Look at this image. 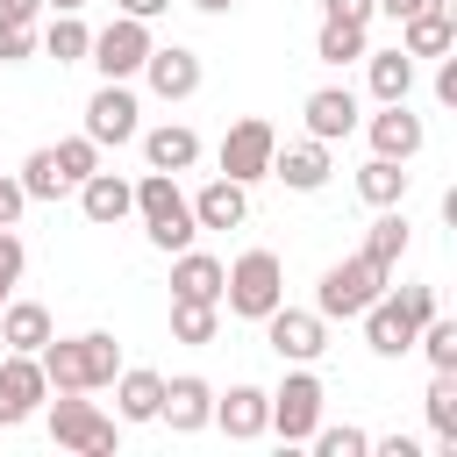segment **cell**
Here are the masks:
<instances>
[{
    "mask_svg": "<svg viewBox=\"0 0 457 457\" xmlns=\"http://www.w3.org/2000/svg\"><path fill=\"white\" fill-rule=\"evenodd\" d=\"M79 207H86L93 228H114L121 214H136V186L114 179V171H86V179H79Z\"/></svg>",
    "mask_w": 457,
    "mask_h": 457,
    "instance_id": "2e32d148",
    "label": "cell"
},
{
    "mask_svg": "<svg viewBox=\"0 0 457 457\" xmlns=\"http://www.w3.org/2000/svg\"><path fill=\"white\" fill-rule=\"evenodd\" d=\"M121 378V421H157V400H164V378L157 371H114Z\"/></svg>",
    "mask_w": 457,
    "mask_h": 457,
    "instance_id": "4316f807",
    "label": "cell"
},
{
    "mask_svg": "<svg viewBox=\"0 0 457 457\" xmlns=\"http://www.w3.org/2000/svg\"><path fill=\"white\" fill-rule=\"evenodd\" d=\"M271 150H278L271 121H264V114H243V121L221 136V179H236V186H257V179H271Z\"/></svg>",
    "mask_w": 457,
    "mask_h": 457,
    "instance_id": "5b68a950",
    "label": "cell"
},
{
    "mask_svg": "<svg viewBox=\"0 0 457 457\" xmlns=\"http://www.w3.org/2000/svg\"><path fill=\"white\" fill-rule=\"evenodd\" d=\"M436 100L457 107V57H443V71H436Z\"/></svg>",
    "mask_w": 457,
    "mask_h": 457,
    "instance_id": "b9f144b4",
    "label": "cell"
},
{
    "mask_svg": "<svg viewBox=\"0 0 457 457\" xmlns=\"http://www.w3.org/2000/svg\"><path fill=\"white\" fill-rule=\"evenodd\" d=\"M36 14H43V0H0V21H14V29H36Z\"/></svg>",
    "mask_w": 457,
    "mask_h": 457,
    "instance_id": "60d3db41",
    "label": "cell"
},
{
    "mask_svg": "<svg viewBox=\"0 0 457 457\" xmlns=\"http://www.w3.org/2000/svg\"><path fill=\"white\" fill-rule=\"evenodd\" d=\"M264 343L278 350V364H314L321 350H328V321L321 314H307V307H271L264 314Z\"/></svg>",
    "mask_w": 457,
    "mask_h": 457,
    "instance_id": "ba28073f",
    "label": "cell"
},
{
    "mask_svg": "<svg viewBox=\"0 0 457 457\" xmlns=\"http://www.w3.org/2000/svg\"><path fill=\"white\" fill-rule=\"evenodd\" d=\"M157 421H171L179 436H193V428H207L214 421V386L207 378H164V400H157Z\"/></svg>",
    "mask_w": 457,
    "mask_h": 457,
    "instance_id": "5bb4252c",
    "label": "cell"
},
{
    "mask_svg": "<svg viewBox=\"0 0 457 457\" xmlns=\"http://www.w3.org/2000/svg\"><path fill=\"white\" fill-rule=\"evenodd\" d=\"M393 300H400V307H407V321H414V328H421V321H428V314H436V293H428V286H400V293H393Z\"/></svg>",
    "mask_w": 457,
    "mask_h": 457,
    "instance_id": "f35d334b",
    "label": "cell"
},
{
    "mask_svg": "<svg viewBox=\"0 0 457 457\" xmlns=\"http://www.w3.org/2000/svg\"><path fill=\"white\" fill-rule=\"evenodd\" d=\"M221 257H207V250H179V264H171V300H221Z\"/></svg>",
    "mask_w": 457,
    "mask_h": 457,
    "instance_id": "7402d4cb",
    "label": "cell"
},
{
    "mask_svg": "<svg viewBox=\"0 0 457 457\" xmlns=\"http://www.w3.org/2000/svg\"><path fill=\"white\" fill-rule=\"evenodd\" d=\"M428 143V129H421V114H407V100H386V114H371V157H414Z\"/></svg>",
    "mask_w": 457,
    "mask_h": 457,
    "instance_id": "9a60e30c",
    "label": "cell"
},
{
    "mask_svg": "<svg viewBox=\"0 0 457 457\" xmlns=\"http://www.w3.org/2000/svg\"><path fill=\"white\" fill-rule=\"evenodd\" d=\"M214 421H221L236 443H250V436L271 428V393H257V386H228V400H214Z\"/></svg>",
    "mask_w": 457,
    "mask_h": 457,
    "instance_id": "44dd1931",
    "label": "cell"
},
{
    "mask_svg": "<svg viewBox=\"0 0 457 457\" xmlns=\"http://www.w3.org/2000/svg\"><path fill=\"white\" fill-rule=\"evenodd\" d=\"M193 221H200V228H243V221H250V186L207 179V186L193 193Z\"/></svg>",
    "mask_w": 457,
    "mask_h": 457,
    "instance_id": "ffe728a7",
    "label": "cell"
},
{
    "mask_svg": "<svg viewBox=\"0 0 457 457\" xmlns=\"http://www.w3.org/2000/svg\"><path fill=\"white\" fill-rule=\"evenodd\" d=\"M50 436H57L64 450H79V457H107V450H114V421H107L86 393H57V407H50Z\"/></svg>",
    "mask_w": 457,
    "mask_h": 457,
    "instance_id": "8992f818",
    "label": "cell"
},
{
    "mask_svg": "<svg viewBox=\"0 0 457 457\" xmlns=\"http://www.w3.org/2000/svg\"><path fill=\"white\" fill-rule=\"evenodd\" d=\"M36 364H43L50 393H100V386H114V371H121V343L100 336V328H86V336H50V343L36 350Z\"/></svg>",
    "mask_w": 457,
    "mask_h": 457,
    "instance_id": "6da1fadb",
    "label": "cell"
},
{
    "mask_svg": "<svg viewBox=\"0 0 457 457\" xmlns=\"http://www.w3.org/2000/svg\"><path fill=\"white\" fill-rule=\"evenodd\" d=\"M371 57V93L378 100H407L414 93V57L407 50H364Z\"/></svg>",
    "mask_w": 457,
    "mask_h": 457,
    "instance_id": "484cf974",
    "label": "cell"
},
{
    "mask_svg": "<svg viewBox=\"0 0 457 457\" xmlns=\"http://www.w3.org/2000/svg\"><path fill=\"white\" fill-rule=\"evenodd\" d=\"M428 421L443 436V457H457V371H436L428 378Z\"/></svg>",
    "mask_w": 457,
    "mask_h": 457,
    "instance_id": "f1b7e54d",
    "label": "cell"
},
{
    "mask_svg": "<svg viewBox=\"0 0 457 457\" xmlns=\"http://www.w3.org/2000/svg\"><path fill=\"white\" fill-rule=\"evenodd\" d=\"M221 328V300H171V336L179 343H214Z\"/></svg>",
    "mask_w": 457,
    "mask_h": 457,
    "instance_id": "83f0119b",
    "label": "cell"
},
{
    "mask_svg": "<svg viewBox=\"0 0 457 457\" xmlns=\"http://www.w3.org/2000/svg\"><path fill=\"white\" fill-rule=\"evenodd\" d=\"M307 136L314 143H336V136H350L357 129V93L350 86H321V93H307Z\"/></svg>",
    "mask_w": 457,
    "mask_h": 457,
    "instance_id": "ac0fdd59",
    "label": "cell"
},
{
    "mask_svg": "<svg viewBox=\"0 0 457 457\" xmlns=\"http://www.w3.org/2000/svg\"><path fill=\"white\" fill-rule=\"evenodd\" d=\"M0 343H7V350H43V343H50V307H43V300L0 307Z\"/></svg>",
    "mask_w": 457,
    "mask_h": 457,
    "instance_id": "cb8c5ba5",
    "label": "cell"
},
{
    "mask_svg": "<svg viewBox=\"0 0 457 457\" xmlns=\"http://www.w3.org/2000/svg\"><path fill=\"white\" fill-rule=\"evenodd\" d=\"M357 193H364L371 207H400V200H407V164H400V157H371V164L357 171Z\"/></svg>",
    "mask_w": 457,
    "mask_h": 457,
    "instance_id": "d4e9b609",
    "label": "cell"
},
{
    "mask_svg": "<svg viewBox=\"0 0 457 457\" xmlns=\"http://www.w3.org/2000/svg\"><path fill=\"white\" fill-rule=\"evenodd\" d=\"M86 43H93V36H86V21H79V14H57V21L43 29V50H50L57 64H79V57H86Z\"/></svg>",
    "mask_w": 457,
    "mask_h": 457,
    "instance_id": "1f68e13d",
    "label": "cell"
},
{
    "mask_svg": "<svg viewBox=\"0 0 457 457\" xmlns=\"http://www.w3.org/2000/svg\"><path fill=\"white\" fill-rule=\"evenodd\" d=\"M314 57H321V64H350V57H364V29H357V21H321Z\"/></svg>",
    "mask_w": 457,
    "mask_h": 457,
    "instance_id": "4dcf8cb0",
    "label": "cell"
},
{
    "mask_svg": "<svg viewBox=\"0 0 457 457\" xmlns=\"http://www.w3.org/2000/svg\"><path fill=\"white\" fill-rule=\"evenodd\" d=\"M271 428L286 443H307L321 428V378L314 371H286V386L271 393Z\"/></svg>",
    "mask_w": 457,
    "mask_h": 457,
    "instance_id": "9c48e42d",
    "label": "cell"
},
{
    "mask_svg": "<svg viewBox=\"0 0 457 457\" xmlns=\"http://www.w3.org/2000/svg\"><path fill=\"white\" fill-rule=\"evenodd\" d=\"M143 157H150V171H186V164L200 157V136H193L186 121H164V129L143 136Z\"/></svg>",
    "mask_w": 457,
    "mask_h": 457,
    "instance_id": "603a6c76",
    "label": "cell"
},
{
    "mask_svg": "<svg viewBox=\"0 0 457 457\" xmlns=\"http://www.w3.org/2000/svg\"><path fill=\"white\" fill-rule=\"evenodd\" d=\"M0 300H7V293H0Z\"/></svg>",
    "mask_w": 457,
    "mask_h": 457,
    "instance_id": "7dc6e473",
    "label": "cell"
},
{
    "mask_svg": "<svg viewBox=\"0 0 457 457\" xmlns=\"http://www.w3.org/2000/svg\"><path fill=\"white\" fill-rule=\"evenodd\" d=\"M21 207H29L21 179H7V171H0V228H14V221H21Z\"/></svg>",
    "mask_w": 457,
    "mask_h": 457,
    "instance_id": "ab89813d",
    "label": "cell"
},
{
    "mask_svg": "<svg viewBox=\"0 0 457 457\" xmlns=\"http://www.w3.org/2000/svg\"><path fill=\"white\" fill-rule=\"evenodd\" d=\"M43 7H57V14H79V7H86V0H43Z\"/></svg>",
    "mask_w": 457,
    "mask_h": 457,
    "instance_id": "bcb514c9",
    "label": "cell"
},
{
    "mask_svg": "<svg viewBox=\"0 0 457 457\" xmlns=\"http://www.w3.org/2000/svg\"><path fill=\"white\" fill-rule=\"evenodd\" d=\"M136 214H143V228H150L157 250H186V243L200 236L193 200L179 193V171H143V179H136Z\"/></svg>",
    "mask_w": 457,
    "mask_h": 457,
    "instance_id": "7a4b0ae2",
    "label": "cell"
},
{
    "mask_svg": "<svg viewBox=\"0 0 457 457\" xmlns=\"http://www.w3.org/2000/svg\"><path fill=\"white\" fill-rule=\"evenodd\" d=\"M50 157H57V171H64V186H79L86 171H100V143H93V136H64Z\"/></svg>",
    "mask_w": 457,
    "mask_h": 457,
    "instance_id": "d6a6232c",
    "label": "cell"
},
{
    "mask_svg": "<svg viewBox=\"0 0 457 457\" xmlns=\"http://www.w3.org/2000/svg\"><path fill=\"white\" fill-rule=\"evenodd\" d=\"M221 300H228V314L264 321V314L286 300V264H278V250H243V257L221 271Z\"/></svg>",
    "mask_w": 457,
    "mask_h": 457,
    "instance_id": "3957f363",
    "label": "cell"
},
{
    "mask_svg": "<svg viewBox=\"0 0 457 457\" xmlns=\"http://www.w3.org/2000/svg\"><path fill=\"white\" fill-rule=\"evenodd\" d=\"M21 57H36V29L0 21V64H21Z\"/></svg>",
    "mask_w": 457,
    "mask_h": 457,
    "instance_id": "d590c367",
    "label": "cell"
},
{
    "mask_svg": "<svg viewBox=\"0 0 457 457\" xmlns=\"http://www.w3.org/2000/svg\"><path fill=\"white\" fill-rule=\"evenodd\" d=\"M450 43H457V0H428V7H414L400 21V50L407 57H443Z\"/></svg>",
    "mask_w": 457,
    "mask_h": 457,
    "instance_id": "7c38bea8",
    "label": "cell"
},
{
    "mask_svg": "<svg viewBox=\"0 0 457 457\" xmlns=\"http://www.w3.org/2000/svg\"><path fill=\"white\" fill-rule=\"evenodd\" d=\"M143 79H150V93H157V100H193V93H200V57H193L186 43H171V50H157V43H150Z\"/></svg>",
    "mask_w": 457,
    "mask_h": 457,
    "instance_id": "4fadbf2b",
    "label": "cell"
},
{
    "mask_svg": "<svg viewBox=\"0 0 457 457\" xmlns=\"http://www.w3.org/2000/svg\"><path fill=\"white\" fill-rule=\"evenodd\" d=\"M307 443H314L321 457H364V450H371V436H364V428H350V421H343V428H314Z\"/></svg>",
    "mask_w": 457,
    "mask_h": 457,
    "instance_id": "e575fe53",
    "label": "cell"
},
{
    "mask_svg": "<svg viewBox=\"0 0 457 457\" xmlns=\"http://www.w3.org/2000/svg\"><path fill=\"white\" fill-rule=\"evenodd\" d=\"M414 7H428V0H378V14H393V21H407Z\"/></svg>",
    "mask_w": 457,
    "mask_h": 457,
    "instance_id": "ee69618b",
    "label": "cell"
},
{
    "mask_svg": "<svg viewBox=\"0 0 457 457\" xmlns=\"http://www.w3.org/2000/svg\"><path fill=\"white\" fill-rule=\"evenodd\" d=\"M50 400V378H43V364H36V350H14L7 364H0V428H14V421H29L36 407Z\"/></svg>",
    "mask_w": 457,
    "mask_h": 457,
    "instance_id": "30bf717a",
    "label": "cell"
},
{
    "mask_svg": "<svg viewBox=\"0 0 457 457\" xmlns=\"http://www.w3.org/2000/svg\"><path fill=\"white\" fill-rule=\"evenodd\" d=\"M193 7H200V14H228L236 0H193Z\"/></svg>",
    "mask_w": 457,
    "mask_h": 457,
    "instance_id": "f6af8a7d",
    "label": "cell"
},
{
    "mask_svg": "<svg viewBox=\"0 0 457 457\" xmlns=\"http://www.w3.org/2000/svg\"><path fill=\"white\" fill-rule=\"evenodd\" d=\"M21 264H29V250H21V236L14 228H0V293L21 278Z\"/></svg>",
    "mask_w": 457,
    "mask_h": 457,
    "instance_id": "8d00e7d4",
    "label": "cell"
},
{
    "mask_svg": "<svg viewBox=\"0 0 457 457\" xmlns=\"http://www.w3.org/2000/svg\"><path fill=\"white\" fill-rule=\"evenodd\" d=\"M21 193H29V200H57V193H64V171H57L50 150H29V164H21Z\"/></svg>",
    "mask_w": 457,
    "mask_h": 457,
    "instance_id": "836d02e7",
    "label": "cell"
},
{
    "mask_svg": "<svg viewBox=\"0 0 457 457\" xmlns=\"http://www.w3.org/2000/svg\"><path fill=\"white\" fill-rule=\"evenodd\" d=\"M271 179H286L293 193H321L328 186V143H286V150H271Z\"/></svg>",
    "mask_w": 457,
    "mask_h": 457,
    "instance_id": "d6986e66",
    "label": "cell"
},
{
    "mask_svg": "<svg viewBox=\"0 0 457 457\" xmlns=\"http://www.w3.org/2000/svg\"><path fill=\"white\" fill-rule=\"evenodd\" d=\"M86 136L93 143H136V93H129V79H100V93L86 100Z\"/></svg>",
    "mask_w": 457,
    "mask_h": 457,
    "instance_id": "8fae6325",
    "label": "cell"
},
{
    "mask_svg": "<svg viewBox=\"0 0 457 457\" xmlns=\"http://www.w3.org/2000/svg\"><path fill=\"white\" fill-rule=\"evenodd\" d=\"M86 57L100 64V79H136V71H143V57H150V21L114 14V21L86 43Z\"/></svg>",
    "mask_w": 457,
    "mask_h": 457,
    "instance_id": "52a82bcc",
    "label": "cell"
},
{
    "mask_svg": "<svg viewBox=\"0 0 457 457\" xmlns=\"http://www.w3.org/2000/svg\"><path fill=\"white\" fill-rule=\"evenodd\" d=\"M357 321H364V343H371L378 357H407V350H414V321H407V307H400L393 293H378Z\"/></svg>",
    "mask_w": 457,
    "mask_h": 457,
    "instance_id": "e0dca14e",
    "label": "cell"
},
{
    "mask_svg": "<svg viewBox=\"0 0 457 457\" xmlns=\"http://www.w3.org/2000/svg\"><path fill=\"white\" fill-rule=\"evenodd\" d=\"M371 14H378V0H321V21H357L364 29Z\"/></svg>",
    "mask_w": 457,
    "mask_h": 457,
    "instance_id": "74e56055",
    "label": "cell"
},
{
    "mask_svg": "<svg viewBox=\"0 0 457 457\" xmlns=\"http://www.w3.org/2000/svg\"><path fill=\"white\" fill-rule=\"evenodd\" d=\"M378 293H386V264L357 250V257H343V264H328V271H321L314 314H321V321H357V314H364Z\"/></svg>",
    "mask_w": 457,
    "mask_h": 457,
    "instance_id": "277c9868",
    "label": "cell"
},
{
    "mask_svg": "<svg viewBox=\"0 0 457 457\" xmlns=\"http://www.w3.org/2000/svg\"><path fill=\"white\" fill-rule=\"evenodd\" d=\"M364 257H378L386 271L407 257V221H400V207H386V214L371 221V236H364Z\"/></svg>",
    "mask_w": 457,
    "mask_h": 457,
    "instance_id": "f546056e",
    "label": "cell"
},
{
    "mask_svg": "<svg viewBox=\"0 0 457 457\" xmlns=\"http://www.w3.org/2000/svg\"><path fill=\"white\" fill-rule=\"evenodd\" d=\"M114 7H121V14H136V21H150V14H164L171 0H114Z\"/></svg>",
    "mask_w": 457,
    "mask_h": 457,
    "instance_id": "7bdbcfd3",
    "label": "cell"
}]
</instances>
